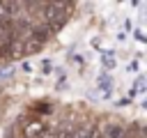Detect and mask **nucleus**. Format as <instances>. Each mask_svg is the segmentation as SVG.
Returning <instances> with one entry per match:
<instances>
[{"label": "nucleus", "mask_w": 147, "mask_h": 138, "mask_svg": "<svg viewBox=\"0 0 147 138\" xmlns=\"http://www.w3.org/2000/svg\"><path fill=\"white\" fill-rule=\"evenodd\" d=\"M48 133V126L41 122V120H30V122H25V126H23V136L25 138H44Z\"/></svg>", "instance_id": "f257e3e1"}, {"label": "nucleus", "mask_w": 147, "mask_h": 138, "mask_svg": "<svg viewBox=\"0 0 147 138\" xmlns=\"http://www.w3.org/2000/svg\"><path fill=\"white\" fill-rule=\"evenodd\" d=\"M103 133H106V138H129V131L122 124H106Z\"/></svg>", "instance_id": "f03ea898"}, {"label": "nucleus", "mask_w": 147, "mask_h": 138, "mask_svg": "<svg viewBox=\"0 0 147 138\" xmlns=\"http://www.w3.org/2000/svg\"><path fill=\"white\" fill-rule=\"evenodd\" d=\"M41 48H44V44H41V41L32 39V37H25V41H23V55H32V53H39Z\"/></svg>", "instance_id": "7ed1b4c3"}, {"label": "nucleus", "mask_w": 147, "mask_h": 138, "mask_svg": "<svg viewBox=\"0 0 147 138\" xmlns=\"http://www.w3.org/2000/svg\"><path fill=\"white\" fill-rule=\"evenodd\" d=\"M5 53V39H2V34H0V55Z\"/></svg>", "instance_id": "20e7f679"}]
</instances>
